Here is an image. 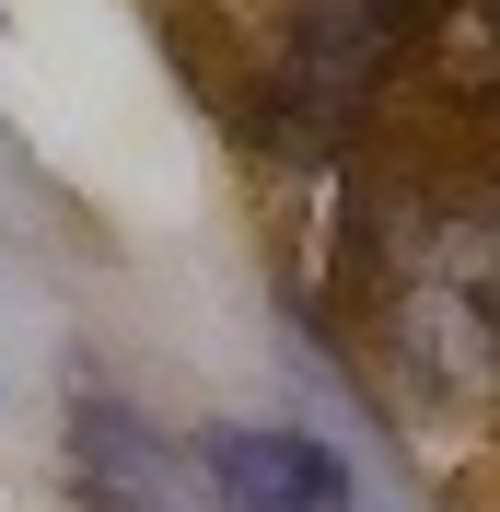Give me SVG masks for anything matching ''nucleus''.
Segmentation results:
<instances>
[{
	"instance_id": "obj_1",
	"label": "nucleus",
	"mask_w": 500,
	"mask_h": 512,
	"mask_svg": "<svg viewBox=\"0 0 500 512\" xmlns=\"http://www.w3.org/2000/svg\"><path fill=\"white\" fill-rule=\"evenodd\" d=\"M210 489L221 512H349L361 478L326 431H291V419H233L210 431Z\"/></svg>"
}]
</instances>
